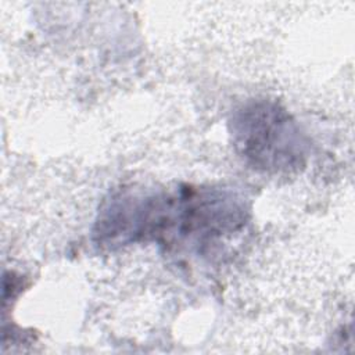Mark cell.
Here are the masks:
<instances>
[{
  "label": "cell",
  "instance_id": "obj_1",
  "mask_svg": "<svg viewBox=\"0 0 355 355\" xmlns=\"http://www.w3.org/2000/svg\"><path fill=\"white\" fill-rule=\"evenodd\" d=\"M230 132L237 153L252 168L279 172L304 164V135L293 116L276 101H248L234 112Z\"/></svg>",
  "mask_w": 355,
  "mask_h": 355
}]
</instances>
